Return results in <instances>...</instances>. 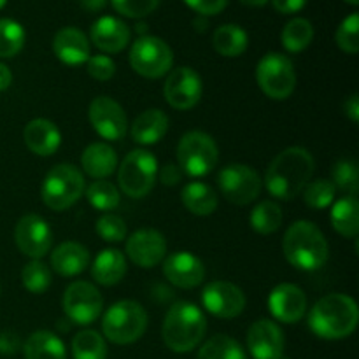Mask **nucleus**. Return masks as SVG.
I'll list each match as a JSON object with an SVG mask.
<instances>
[{
  "label": "nucleus",
  "instance_id": "obj_50",
  "mask_svg": "<svg viewBox=\"0 0 359 359\" xmlns=\"http://www.w3.org/2000/svg\"><path fill=\"white\" fill-rule=\"evenodd\" d=\"M13 83V74H11L9 67L0 63V91H6Z\"/></svg>",
  "mask_w": 359,
  "mask_h": 359
},
{
  "label": "nucleus",
  "instance_id": "obj_28",
  "mask_svg": "<svg viewBox=\"0 0 359 359\" xmlns=\"http://www.w3.org/2000/svg\"><path fill=\"white\" fill-rule=\"evenodd\" d=\"M25 359H67V351L62 339L51 332H35L23 346Z\"/></svg>",
  "mask_w": 359,
  "mask_h": 359
},
{
  "label": "nucleus",
  "instance_id": "obj_44",
  "mask_svg": "<svg viewBox=\"0 0 359 359\" xmlns=\"http://www.w3.org/2000/svg\"><path fill=\"white\" fill-rule=\"evenodd\" d=\"M88 74L97 81H109L116 72V65L107 55H97L88 58Z\"/></svg>",
  "mask_w": 359,
  "mask_h": 359
},
{
  "label": "nucleus",
  "instance_id": "obj_27",
  "mask_svg": "<svg viewBox=\"0 0 359 359\" xmlns=\"http://www.w3.org/2000/svg\"><path fill=\"white\" fill-rule=\"evenodd\" d=\"M126 273L125 255L118 249H104L95 258L91 276L102 286H114L121 283Z\"/></svg>",
  "mask_w": 359,
  "mask_h": 359
},
{
  "label": "nucleus",
  "instance_id": "obj_1",
  "mask_svg": "<svg viewBox=\"0 0 359 359\" xmlns=\"http://www.w3.org/2000/svg\"><path fill=\"white\" fill-rule=\"evenodd\" d=\"M314 174V158L304 147H287L277 154L265 174L266 189L279 200H293Z\"/></svg>",
  "mask_w": 359,
  "mask_h": 359
},
{
  "label": "nucleus",
  "instance_id": "obj_10",
  "mask_svg": "<svg viewBox=\"0 0 359 359\" xmlns=\"http://www.w3.org/2000/svg\"><path fill=\"white\" fill-rule=\"evenodd\" d=\"M174 55L170 46L154 35H142L130 49V65L139 76L158 79L170 72Z\"/></svg>",
  "mask_w": 359,
  "mask_h": 359
},
{
  "label": "nucleus",
  "instance_id": "obj_20",
  "mask_svg": "<svg viewBox=\"0 0 359 359\" xmlns=\"http://www.w3.org/2000/svg\"><path fill=\"white\" fill-rule=\"evenodd\" d=\"M269 309L277 321L294 325L305 316L307 298L300 287L284 283L273 287L272 293H270Z\"/></svg>",
  "mask_w": 359,
  "mask_h": 359
},
{
  "label": "nucleus",
  "instance_id": "obj_18",
  "mask_svg": "<svg viewBox=\"0 0 359 359\" xmlns=\"http://www.w3.org/2000/svg\"><path fill=\"white\" fill-rule=\"evenodd\" d=\"M248 351L255 359H280L284 356V333L270 319H259L248 332Z\"/></svg>",
  "mask_w": 359,
  "mask_h": 359
},
{
  "label": "nucleus",
  "instance_id": "obj_42",
  "mask_svg": "<svg viewBox=\"0 0 359 359\" xmlns=\"http://www.w3.org/2000/svg\"><path fill=\"white\" fill-rule=\"evenodd\" d=\"M112 7L119 14L133 20H140L153 13L158 7L160 0H111Z\"/></svg>",
  "mask_w": 359,
  "mask_h": 359
},
{
  "label": "nucleus",
  "instance_id": "obj_16",
  "mask_svg": "<svg viewBox=\"0 0 359 359\" xmlns=\"http://www.w3.org/2000/svg\"><path fill=\"white\" fill-rule=\"evenodd\" d=\"M95 132L107 140H121L128 130V121L121 105L111 97H97L88 111Z\"/></svg>",
  "mask_w": 359,
  "mask_h": 359
},
{
  "label": "nucleus",
  "instance_id": "obj_12",
  "mask_svg": "<svg viewBox=\"0 0 359 359\" xmlns=\"http://www.w3.org/2000/svg\"><path fill=\"white\" fill-rule=\"evenodd\" d=\"M63 311L69 321L76 325H91L102 314L104 298L100 291L86 280H76L63 293Z\"/></svg>",
  "mask_w": 359,
  "mask_h": 359
},
{
  "label": "nucleus",
  "instance_id": "obj_25",
  "mask_svg": "<svg viewBox=\"0 0 359 359\" xmlns=\"http://www.w3.org/2000/svg\"><path fill=\"white\" fill-rule=\"evenodd\" d=\"M168 130V116L160 109L144 111L132 123V139L142 146H153L160 142Z\"/></svg>",
  "mask_w": 359,
  "mask_h": 359
},
{
  "label": "nucleus",
  "instance_id": "obj_22",
  "mask_svg": "<svg viewBox=\"0 0 359 359\" xmlns=\"http://www.w3.org/2000/svg\"><path fill=\"white\" fill-rule=\"evenodd\" d=\"M53 51L65 65H81L90 58V41L77 28L65 27L53 39Z\"/></svg>",
  "mask_w": 359,
  "mask_h": 359
},
{
  "label": "nucleus",
  "instance_id": "obj_13",
  "mask_svg": "<svg viewBox=\"0 0 359 359\" xmlns=\"http://www.w3.org/2000/svg\"><path fill=\"white\" fill-rule=\"evenodd\" d=\"M163 91L170 107L177 111H188L195 107L202 98L203 84L195 70L189 67H177L168 74Z\"/></svg>",
  "mask_w": 359,
  "mask_h": 359
},
{
  "label": "nucleus",
  "instance_id": "obj_8",
  "mask_svg": "<svg viewBox=\"0 0 359 359\" xmlns=\"http://www.w3.org/2000/svg\"><path fill=\"white\" fill-rule=\"evenodd\" d=\"M158 177V161L149 151L135 149L125 156L118 172L121 191L132 198L149 195Z\"/></svg>",
  "mask_w": 359,
  "mask_h": 359
},
{
  "label": "nucleus",
  "instance_id": "obj_37",
  "mask_svg": "<svg viewBox=\"0 0 359 359\" xmlns=\"http://www.w3.org/2000/svg\"><path fill=\"white\" fill-rule=\"evenodd\" d=\"M86 198L91 205L102 212H109V210L116 209L119 205V191L112 182L104 181H95L88 186L86 189Z\"/></svg>",
  "mask_w": 359,
  "mask_h": 359
},
{
  "label": "nucleus",
  "instance_id": "obj_53",
  "mask_svg": "<svg viewBox=\"0 0 359 359\" xmlns=\"http://www.w3.org/2000/svg\"><path fill=\"white\" fill-rule=\"evenodd\" d=\"M346 2H349L351 6H358V4H359V0H346Z\"/></svg>",
  "mask_w": 359,
  "mask_h": 359
},
{
  "label": "nucleus",
  "instance_id": "obj_48",
  "mask_svg": "<svg viewBox=\"0 0 359 359\" xmlns=\"http://www.w3.org/2000/svg\"><path fill=\"white\" fill-rule=\"evenodd\" d=\"M272 4L280 14H293L304 9L307 0H272Z\"/></svg>",
  "mask_w": 359,
  "mask_h": 359
},
{
  "label": "nucleus",
  "instance_id": "obj_23",
  "mask_svg": "<svg viewBox=\"0 0 359 359\" xmlns=\"http://www.w3.org/2000/svg\"><path fill=\"white\" fill-rule=\"evenodd\" d=\"M23 139L28 149L37 156H51L62 144V135L56 125L49 119H32L23 130Z\"/></svg>",
  "mask_w": 359,
  "mask_h": 359
},
{
  "label": "nucleus",
  "instance_id": "obj_4",
  "mask_svg": "<svg viewBox=\"0 0 359 359\" xmlns=\"http://www.w3.org/2000/svg\"><path fill=\"white\" fill-rule=\"evenodd\" d=\"M207 332L205 314L189 302H177L165 316L161 337L172 353L184 354L196 349Z\"/></svg>",
  "mask_w": 359,
  "mask_h": 359
},
{
  "label": "nucleus",
  "instance_id": "obj_39",
  "mask_svg": "<svg viewBox=\"0 0 359 359\" xmlns=\"http://www.w3.org/2000/svg\"><path fill=\"white\" fill-rule=\"evenodd\" d=\"M335 184L328 179L309 181V184L304 188V202L314 210L326 209L332 205L333 198H335Z\"/></svg>",
  "mask_w": 359,
  "mask_h": 359
},
{
  "label": "nucleus",
  "instance_id": "obj_49",
  "mask_svg": "<svg viewBox=\"0 0 359 359\" xmlns=\"http://www.w3.org/2000/svg\"><path fill=\"white\" fill-rule=\"evenodd\" d=\"M344 111H346V116L351 119L353 123H358L359 121V98L358 95H351L349 98L346 100V104H344Z\"/></svg>",
  "mask_w": 359,
  "mask_h": 359
},
{
  "label": "nucleus",
  "instance_id": "obj_7",
  "mask_svg": "<svg viewBox=\"0 0 359 359\" xmlns=\"http://www.w3.org/2000/svg\"><path fill=\"white\" fill-rule=\"evenodd\" d=\"M219 160V149L212 137L205 132H188L177 146L179 167L191 177L210 174Z\"/></svg>",
  "mask_w": 359,
  "mask_h": 359
},
{
  "label": "nucleus",
  "instance_id": "obj_43",
  "mask_svg": "<svg viewBox=\"0 0 359 359\" xmlns=\"http://www.w3.org/2000/svg\"><path fill=\"white\" fill-rule=\"evenodd\" d=\"M97 233L105 242H121L126 237V224L119 216L105 214L97 221Z\"/></svg>",
  "mask_w": 359,
  "mask_h": 359
},
{
  "label": "nucleus",
  "instance_id": "obj_36",
  "mask_svg": "<svg viewBox=\"0 0 359 359\" xmlns=\"http://www.w3.org/2000/svg\"><path fill=\"white\" fill-rule=\"evenodd\" d=\"M25 46V28L18 21L0 20V58H13Z\"/></svg>",
  "mask_w": 359,
  "mask_h": 359
},
{
  "label": "nucleus",
  "instance_id": "obj_34",
  "mask_svg": "<svg viewBox=\"0 0 359 359\" xmlns=\"http://www.w3.org/2000/svg\"><path fill=\"white\" fill-rule=\"evenodd\" d=\"M314 39V27L305 18H294L283 30V46L290 53H300L309 48Z\"/></svg>",
  "mask_w": 359,
  "mask_h": 359
},
{
  "label": "nucleus",
  "instance_id": "obj_55",
  "mask_svg": "<svg viewBox=\"0 0 359 359\" xmlns=\"http://www.w3.org/2000/svg\"><path fill=\"white\" fill-rule=\"evenodd\" d=\"M280 359H287V358H284V356H283V358H280Z\"/></svg>",
  "mask_w": 359,
  "mask_h": 359
},
{
  "label": "nucleus",
  "instance_id": "obj_5",
  "mask_svg": "<svg viewBox=\"0 0 359 359\" xmlns=\"http://www.w3.org/2000/svg\"><path fill=\"white\" fill-rule=\"evenodd\" d=\"M147 328V312L139 302L121 300L107 309L102 318V332L118 346L137 342Z\"/></svg>",
  "mask_w": 359,
  "mask_h": 359
},
{
  "label": "nucleus",
  "instance_id": "obj_9",
  "mask_svg": "<svg viewBox=\"0 0 359 359\" xmlns=\"http://www.w3.org/2000/svg\"><path fill=\"white\" fill-rule=\"evenodd\" d=\"M256 81L272 100H286L297 86V74L290 58L280 53H266L256 67Z\"/></svg>",
  "mask_w": 359,
  "mask_h": 359
},
{
  "label": "nucleus",
  "instance_id": "obj_41",
  "mask_svg": "<svg viewBox=\"0 0 359 359\" xmlns=\"http://www.w3.org/2000/svg\"><path fill=\"white\" fill-rule=\"evenodd\" d=\"M337 44L344 53L356 55L359 51V14L353 13L340 23L337 30Z\"/></svg>",
  "mask_w": 359,
  "mask_h": 359
},
{
  "label": "nucleus",
  "instance_id": "obj_19",
  "mask_svg": "<svg viewBox=\"0 0 359 359\" xmlns=\"http://www.w3.org/2000/svg\"><path fill=\"white\" fill-rule=\"evenodd\" d=\"M163 273L170 284L181 290H191L200 286L205 279V266L202 259L191 252L179 251L163 262Z\"/></svg>",
  "mask_w": 359,
  "mask_h": 359
},
{
  "label": "nucleus",
  "instance_id": "obj_3",
  "mask_svg": "<svg viewBox=\"0 0 359 359\" xmlns=\"http://www.w3.org/2000/svg\"><path fill=\"white\" fill-rule=\"evenodd\" d=\"M283 251L298 270L314 272L328 262L330 248L323 231L311 221H297L284 235Z\"/></svg>",
  "mask_w": 359,
  "mask_h": 359
},
{
  "label": "nucleus",
  "instance_id": "obj_15",
  "mask_svg": "<svg viewBox=\"0 0 359 359\" xmlns=\"http://www.w3.org/2000/svg\"><path fill=\"white\" fill-rule=\"evenodd\" d=\"M202 304L207 312L221 319H231L242 314L245 307V294L235 284L226 280H214L202 291Z\"/></svg>",
  "mask_w": 359,
  "mask_h": 359
},
{
  "label": "nucleus",
  "instance_id": "obj_45",
  "mask_svg": "<svg viewBox=\"0 0 359 359\" xmlns=\"http://www.w3.org/2000/svg\"><path fill=\"white\" fill-rule=\"evenodd\" d=\"M186 6L191 7L202 16H214L219 14L228 6V0H184Z\"/></svg>",
  "mask_w": 359,
  "mask_h": 359
},
{
  "label": "nucleus",
  "instance_id": "obj_38",
  "mask_svg": "<svg viewBox=\"0 0 359 359\" xmlns=\"http://www.w3.org/2000/svg\"><path fill=\"white\" fill-rule=\"evenodd\" d=\"M21 283L30 293L42 294L51 286V270L41 259H32L21 270Z\"/></svg>",
  "mask_w": 359,
  "mask_h": 359
},
{
  "label": "nucleus",
  "instance_id": "obj_47",
  "mask_svg": "<svg viewBox=\"0 0 359 359\" xmlns=\"http://www.w3.org/2000/svg\"><path fill=\"white\" fill-rule=\"evenodd\" d=\"M182 175H184V172L181 170V167H177V165H174V163H168V165H165L163 170H161L160 179L163 184L175 186L177 182L182 181Z\"/></svg>",
  "mask_w": 359,
  "mask_h": 359
},
{
  "label": "nucleus",
  "instance_id": "obj_29",
  "mask_svg": "<svg viewBox=\"0 0 359 359\" xmlns=\"http://www.w3.org/2000/svg\"><path fill=\"white\" fill-rule=\"evenodd\" d=\"M182 205L195 216H209L217 209V195L209 184L189 182L181 191Z\"/></svg>",
  "mask_w": 359,
  "mask_h": 359
},
{
  "label": "nucleus",
  "instance_id": "obj_46",
  "mask_svg": "<svg viewBox=\"0 0 359 359\" xmlns=\"http://www.w3.org/2000/svg\"><path fill=\"white\" fill-rule=\"evenodd\" d=\"M21 349V339L14 332L4 330L0 332V354L2 356H14Z\"/></svg>",
  "mask_w": 359,
  "mask_h": 359
},
{
  "label": "nucleus",
  "instance_id": "obj_26",
  "mask_svg": "<svg viewBox=\"0 0 359 359\" xmlns=\"http://www.w3.org/2000/svg\"><path fill=\"white\" fill-rule=\"evenodd\" d=\"M81 165L90 177L105 179L114 174L118 167V154L109 144L93 142L84 149L81 156Z\"/></svg>",
  "mask_w": 359,
  "mask_h": 359
},
{
  "label": "nucleus",
  "instance_id": "obj_11",
  "mask_svg": "<svg viewBox=\"0 0 359 359\" xmlns=\"http://www.w3.org/2000/svg\"><path fill=\"white\" fill-rule=\"evenodd\" d=\"M221 195L235 205H248L258 198L262 191V179L255 168L242 163L226 165L219 172Z\"/></svg>",
  "mask_w": 359,
  "mask_h": 359
},
{
  "label": "nucleus",
  "instance_id": "obj_21",
  "mask_svg": "<svg viewBox=\"0 0 359 359\" xmlns=\"http://www.w3.org/2000/svg\"><path fill=\"white\" fill-rule=\"evenodd\" d=\"M91 41L100 51L114 55L128 46L130 28L125 21L118 18L102 16L91 27Z\"/></svg>",
  "mask_w": 359,
  "mask_h": 359
},
{
  "label": "nucleus",
  "instance_id": "obj_2",
  "mask_svg": "<svg viewBox=\"0 0 359 359\" xmlns=\"http://www.w3.org/2000/svg\"><path fill=\"white\" fill-rule=\"evenodd\" d=\"M359 321L356 302L342 293L323 297L309 314L312 333L325 340H340L353 335Z\"/></svg>",
  "mask_w": 359,
  "mask_h": 359
},
{
  "label": "nucleus",
  "instance_id": "obj_31",
  "mask_svg": "<svg viewBox=\"0 0 359 359\" xmlns=\"http://www.w3.org/2000/svg\"><path fill=\"white\" fill-rule=\"evenodd\" d=\"M212 44L214 49H216L221 56L235 58V56H241L242 53L248 49V32L242 27H238V25H223V27H219L214 32Z\"/></svg>",
  "mask_w": 359,
  "mask_h": 359
},
{
  "label": "nucleus",
  "instance_id": "obj_14",
  "mask_svg": "<svg viewBox=\"0 0 359 359\" xmlns=\"http://www.w3.org/2000/svg\"><path fill=\"white\" fill-rule=\"evenodd\" d=\"M14 238H16L18 249L25 256L32 259H41L51 249L53 231L41 216L27 214L18 221Z\"/></svg>",
  "mask_w": 359,
  "mask_h": 359
},
{
  "label": "nucleus",
  "instance_id": "obj_24",
  "mask_svg": "<svg viewBox=\"0 0 359 359\" xmlns=\"http://www.w3.org/2000/svg\"><path fill=\"white\" fill-rule=\"evenodd\" d=\"M90 265V252L83 244L63 242L51 252V266L58 276L76 277Z\"/></svg>",
  "mask_w": 359,
  "mask_h": 359
},
{
  "label": "nucleus",
  "instance_id": "obj_17",
  "mask_svg": "<svg viewBox=\"0 0 359 359\" xmlns=\"http://www.w3.org/2000/svg\"><path fill=\"white\" fill-rule=\"evenodd\" d=\"M126 255L140 269H153L163 262L167 255V241L160 231L144 228L128 237Z\"/></svg>",
  "mask_w": 359,
  "mask_h": 359
},
{
  "label": "nucleus",
  "instance_id": "obj_6",
  "mask_svg": "<svg viewBox=\"0 0 359 359\" xmlns=\"http://www.w3.org/2000/svg\"><path fill=\"white\" fill-rule=\"evenodd\" d=\"M84 193V177L79 168L70 163L53 167L42 182L41 195L51 210L62 212L70 209Z\"/></svg>",
  "mask_w": 359,
  "mask_h": 359
},
{
  "label": "nucleus",
  "instance_id": "obj_52",
  "mask_svg": "<svg viewBox=\"0 0 359 359\" xmlns=\"http://www.w3.org/2000/svg\"><path fill=\"white\" fill-rule=\"evenodd\" d=\"M242 4H245V6H251V7H262L265 6L269 0H241Z\"/></svg>",
  "mask_w": 359,
  "mask_h": 359
},
{
  "label": "nucleus",
  "instance_id": "obj_40",
  "mask_svg": "<svg viewBox=\"0 0 359 359\" xmlns=\"http://www.w3.org/2000/svg\"><path fill=\"white\" fill-rule=\"evenodd\" d=\"M333 184L335 188L344 189L351 193V196H356L359 188V170L358 163L354 160H340L337 161L332 170Z\"/></svg>",
  "mask_w": 359,
  "mask_h": 359
},
{
  "label": "nucleus",
  "instance_id": "obj_32",
  "mask_svg": "<svg viewBox=\"0 0 359 359\" xmlns=\"http://www.w3.org/2000/svg\"><path fill=\"white\" fill-rule=\"evenodd\" d=\"M196 359H248L241 344L228 335H216L207 340Z\"/></svg>",
  "mask_w": 359,
  "mask_h": 359
},
{
  "label": "nucleus",
  "instance_id": "obj_30",
  "mask_svg": "<svg viewBox=\"0 0 359 359\" xmlns=\"http://www.w3.org/2000/svg\"><path fill=\"white\" fill-rule=\"evenodd\" d=\"M330 219L337 233L347 238H356L359 231V202L356 196L349 195L346 198H340L333 205Z\"/></svg>",
  "mask_w": 359,
  "mask_h": 359
},
{
  "label": "nucleus",
  "instance_id": "obj_33",
  "mask_svg": "<svg viewBox=\"0 0 359 359\" xmlns=\"http://www.w3.org/2000/svg\"><path fill=\"white\" fill-rule=\"evenodd\" d=\"M74 359H107V346L100 333L95 330L79 332L72 340Z\"/></svg>",
  "mask_w": 359,
  "mask_h": 359
},
{
  "label": "nucleus",
  "instance_id": "obj_35",
  "mask_svg": "<svg viewBox=\"0 0 359 359\" xmlns=\"http://www.w3.org/2000/svg\"><path fill=\"white\" fill-rule=\"evenodd\" d=\"M251 226L259 235H272L283 223V210L273 202H262L251 210Z\"/></svg>",
  "mask_w": 359,
  "mask_h": 359
},
{
  "label": "nucleus",
  "instance_id": "obj_54",
  "mask_svg": "<svg viewBox=\"0 0 359 359\" xmlns=\"http://www.w3.org/2000/svg\"><path fill=\"white\" fill-rule=\"evenodd\" d=\"M6 4H7V0H0V9H2V7L6 6Z\"/></svg>",
  "mask_w": 359,
  "mask_h": 359
},
{
  "label": "nucleus",
  "instance_id": "obj_51",
  "mask_svg": "<svg viewBox=\"0 0 359 359\" xmlns=\"http://www.w3.org/2000/svg\"><path fill=\"white\" fill-rule=\"evenodd\" d=\"M105 2H107V0H81V6H83V9H86L88 13H97V11L104 9Z\"/></svg>",
  "mask_w": 359,
  "mask_h": 359
}]
</instances>
